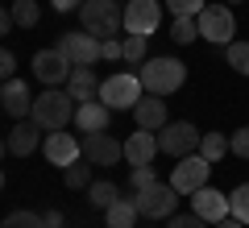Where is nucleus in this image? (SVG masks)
Returning <instances> with one entry per match:
<instances>
[{"label": "nucleus", "instance_id": "1", "mask_svg": "<svg viewBox=\"0 0 249 228\" xmlns=\"http://www.w3.org/2000/svg\"><path fill=\"white\" fill-rule=\"evenodd\" d=\"M137 79L150 96H170L187 83V67L178 58H145L142 70H137Z\"/></svg>", "mask_w": 249, "mask_h": 228}, {"label": "nucleus", "instance_id": "2", "mask_svg": "<svg viewBox=\"0 0 249 228\" xmlns=\"http://www.w3.org/2000/svg\"><path fill=\"white\" fill-rule=\"evenodd\" d=\"M75 108H79V104L71 100V91L46 88L42 96L34 100V112H29V116H34V121L42 124L46 133H58V129H67V124L75 121Z\"/></svg>", "mask_w": 249, "mask_h": 228}, {"label": "nucleus", "instance_id": "3", "mask_svg": "<svg viewBox=\"0 0 249 228\" xmlns=\"http://www.w3.org/2000/svg\"><path fill=\"white\" fill-rule=\"evenodd\" d=\"M79 25L91 37H112L116 29H124V9H116V0H83Z\"/></svg>", "mask_w": 249, "mask_h": 228}, {"label": "nucleus", "instance_id": "4", "mask_svg": "<svg viewBox=\"0 0 249 228\" xmlns=\"http://www.w3.org/2000/svg\"><path fill=\"white\" fill-rule=\"evenodd\" d=\"M142 79H137L133 70H116L108 79H100V100H104L112 112H133L137 100H142Z\"/></svg>", "mask_w": 249, "mask_h": 228}, {"label": "nucleus", "instance_id": "5", "mask_svg": "<svg viewBox=\"0 0 249 228\" xmlns=\"http://www.w3.org/2000/svg\"><path fill=\"white\" fill-rule=\"evenodd\" d=\"M199 137H204V133H199L191 121H166L158 129V154H166V158L199 154Z\"/></svg>", "mask_w": 249, "mask_h": 228}, {"label": "nucleus", "instance_id": "6", "mask_svg": "<svg viewBox=\"0 0 249 228\" xmlns=\"http://www.w3.org/2000/svg\"><path fill=\"white\" fill-rule=\"evenodd\" d=\"M199 25V37H208L212 46H229L232 34H237V21H232V9L229 4H204L196 17Z\"/></svg>", "mask_w": 249, "mask_h": 228}, {"label": "nucleus", "instance_id": "7", "mask_svg": "<svg viewBox=\"0 0 249 228\" xmlns=\"http://www.w3.org/2000/svg\"><path fill=\"white\" fill-rule=\"evenodd\" d=\"M175 187L170 183H150L145 191H133V203H137V211H142L145 220H170L175 216Z\"/></svg>", "mask_w": 249, "mask_h": 228}, {"label": "nucleus", "instance_id": "8", "mask_svg": "<svg viewBox=\"0 0 249 228\" xmlns=\"http://www.w3.org/2000/svg\"><path fill=\"white\" fill-rule=\"evenodd\" d=\"M208 170H212V162H208L204 154H187V158H178V166L170 170V187H175L178 195H196L199 187H208Z\"/></svg>", "mask_w": 249, "mask_h": 228}, {"label": "nucleus", "instance_id": "9", "mask_svg": "<svg viewBox=\"0 0 249 228\" xmlns=\"http://www.w3.org/2000/svg\"><path fill=\"white\" fill-rule=\"evenodd\" d=\"M83 162H91V166H116V162L124 158V145L112 137V133H83Z\"/></svg>", "mask_w": 249, "mask_h": 228}, {"label": "nucleus", "instance_id": "10", "mask_svg": "<svg viewBox=\"0 0 249 228\" xmlns=\"http://www.w3.org/2000/svg\"><path fill=\"white\" fill-rule=\"evenodd\" d=\"M71 67H75V62L67 58L58 46H46V50H37V54H34V75L46 83V88H58V83H67Z\"/></svg>", "mask_w": 249, "mask_h": 228}, {"label": "nucleus", "instance_id": "11", "mask_svg": "<svg viewBox=\"0 0 249 228\" xmlns=\"http://www.w3.org/2000/svg\"><path fill=\"white\" fill-rule=\"evenodd\" d=\"M158 25H162V4L158 0H129L124 4V34L150 37Z\"/></svg>", "mask_w": 249, "mask_h": 228}, {"label": "nucleus", "instance_id": "12", "mask_svg": "<svg viewBox=\"0 0 249 228\" xmlns=\"http://www.w3.org/2000/svg\"><path fill=\"white\" fill-rule=\"evenodd\" d=\"M54 46H58L75 67H96V62H100V37H91L88 29H79V34H62Z\"/></svg>", "mask_w": 249, "mask_h": 228}, {"label": "nucleus", "instance_id": "13", "mask_svg": "<svg viewBox=\"0 0 249 228\" xmlns=\"http://www.w3.org/2000/svg\"><path fill=\"white\" fill-rule=\"evenodd\" d=\"M42 154H46V162H50V166H71V162H79L83 158V145L79 141H75V133H50V137L42 141Z\"/></svg>", "mask_w": 249, "mask_h": 228}, {"label": "nucleus", "instance_id": "14", "mask_svg": "<svg viewBox=\"0 0 249 228\" xmlns=\"http://www.w3.org/2000/svg\"><path fill=\"white\" fill-rule=\"evenodd\" d=\"M191 208H196L199 220H208V224H220V220L229 216V195L216 191V187H199V191L191 195Z\"/></svg>", "mask_w": 249, "mask_h": 228}, {"label": "nucleus", "instance_id": "15", "mask_svg": "<svg viewBox=\"0 0 249 228\" xmlns=\"http://www.w3.org/2000/svg\"><path fill=\"white\" fill-rule=\"evenodd\" d=\"M37 141H42V124H37L34 116H25V121H17L9 129V154L13 158H29L37 149Z\"/></svg>", "mask_w": 249, "mask_h": 228}, {"label": "nucleus", "instance_id": "16", "mask_svg": "<svg viewBox=\"0 0 249 228\" xmlns=\"http://www.w3.org/2000/svg\"><path fill=\"white\" fill-rule=\"evenodd\" d=\"M154 154H158V133H150V129L129 133V141H124V162L129 166H150Z\"/></svg>", "mask_w": 249, "mask_h": 228}, {"label": "nucleus", "instance_id": "17", "mask_svg": "<svg viewBox=\"0 0 249 228\" xmlns=\"http://www.w3.org/2000/svg\"><path fill=\"white\" fill-rule=\"evenodd\" d=\"M0 108L9 116H17V121H25L29 112H34V96H29V88L21 79H9L4 88H0Z\"/></svg>", "mask_w": 249, "mask_h": 228}, {"label": "nucleus", "instance_id": "18", "mask_svg": "<svg viewBox=\"0 0 249 228\" xmlns=\"http://www.w3.org/2000/svg\"><path fill=\"white\" fill-rule=\"evenodd\" d=\"M133 121H137V129L158 133L162 124L170 121V116H166V100H162V96H150V91H145V96L137 100V108H133Z\"/></svg>", "mask_w": 249, "mask_h": 228}, {"label": "nucleus", "instance_id": "19", "mask_svg": "<svg viewBox=\"0 0 249 228\" xmlns=\"http://www.w3.org/2000/svg\"><path fill=\"white\" fill-rule=\"evenodd\" d=\"M67 91H71L75 104H88V100H100V79L91 67H71L67 75Z\"/></svg>", "mask_w": 249, "mask_h": 228}, {"label": "nucleus", "instance_id": "20", "mask_svg": "<svg viewBox=\"0 0 249 228\" xmlns=\"http://www.w3.org/2000/svg\"><path fill=\"white\" fill-rule=\"evenodd\" d=\"M108 121H112V108H108L104 100H88V104L75 108V124H79V133H104Z\"/></svg>", "mask_w": 249, "mask_h": 228}, {"label": "nucleus", "instance_id": "21", "mask_svg": "<svg viewBox=\"0 0 249 228\" xmlns=\"http://www.w3.org/2000/svg\"><path fill=\"white\" fill-rule=\"evenodd\" d=\"M137 216H142V211H137V203H133V195H129V199H116V203H108L104 208V220H108V228H137Z\"/></svg>", "mask_w": 249, "mask_h": 228}, {"label": "nucleus", "instance_id": "22", "mask_svg": "<svg viewBox=\"0 0 249 228\" xmlns=\"http://www.w3.org/2000/svg\"><path fill=\"white\" fill-rule=\"evenodd\" d=\"M199 154L216 166L224 154H232V149H229V137H224V133H204V137H199Z\"/></svg>", "mask_w": 249, "mask_h": 228}, {"label": "nucleus", "instance_id": "23", "mask_svg": "<svg viewBox=\"0 0 249 228\" xmlns=\"http://www.w3.org/2000/svg\"><path fill=\"white\" fill-rule=\"evenodd\" d=\"M170 37H175L178 46H191L199 37V25H196V17H175L170 21Z\"/></svg>", "mask_w": 249, "mask_h": 228}, {"label": "nucleus", "instance_id": "24", "mask_svg": "<svg viewBox=\"0 0 249 228\" xmlns=\"http://www.w3.org/2000/svg\"><path fill=\"white\" fill-rule=\"evenodd\" d=\"M62 183L71 187V191H88V187H91V162H88V166L71 162V166L62 170Z\"/></svg>", "mask_w": 249, "mask_h": 228}, {"label": "nucleus", "instance_id": "25", "mask_svg": "<svg viewBox=\"0 0 249 228\" xmlns=\"http://www.w3.org/2000/svg\"><path fill=\"white\" fill-rule=\"evenodd\" d=\"M88 199H91V208H100V211H104L108 203H116V199H121V191H116V183H91V187H88Z\"/></svg>", "mask_w": 249, "mask_h": 228}, {"label": "nucleus", "instance_id": "26", "mask_svg": "<svg viewBox=\"0 0 249 228\" xmlns=\"http://www.w3.org/2000/svg\"><path fill=\"white\" fill-rule=\"evenodd\" d=\"M0 228H46V216H37V211H9V216L0 220Z\"/></svg>", "mask_w": 249, "mask_h": 228}, {"label": "nucleus", "instance_id": "27", "mask_svg": "<svg viewBox=\"0 0 249 228\" xmlns=\"http://www.w3.org/2000/svg\"><path fill=\"white\" fill-rule=\"evenodd\" d=\"M224 54H229V67L249 79V42H229V46H224Z\"/></svg>", "mask_w": 249, "mask_h": 228}, {"label": "nucleus", "instance_id": "28", "mask_svg": "<svg viewBox=\"0 0 249 228\" xmlns=\"http://www.w3.org/2000/svg\"><path fill=\"white\" fill-rule=\"evenodd\" d=\"M37 0H13V21H17L21 29H34L37 25Z\"/></svg>", "mask_w": 249, "mask_h": 228}, {"label": "nucleus", "instance_id": "29", "mask_svg": "<svg viewBox=\"0 0 249 228\" xmlns=\"http://www.w3.org/2000/svg\"><path fill=\"white\" fill-rule=\"evenodd\" d=\"M229 216H237L241 224H249V183H241L237 191L229 195Z\"/></svg>", "mask_w": 249, "mask_h": 228}, {"label": "nucleus", "instance_id": "30", "mask_svg": "<svg viewBox=\"0 0 249 228\" xmlns=\"http://www.w3.org/2000/svg\"><path fill=\"white\" fill-rule=\"evenodd\" d=\"M121 46H124V62H133V67H142V62H145V37L142 34H124Z\"/></svg>", "mask_w": 249, "mask_h": 228}, {"label": "nucleus", "instance_id": "31", "mask_svg": "<svg viewBox=\"0 0 249 228\" xmlns=\"http://www.w3.org/2000/svg\"><path fill=\"white\" fill-rule=\"evenodd\" d=\"M170 17H199V9H204V0H166Z\"/></svg>", "mask_w": 249, "mask_h": 228}, {"label": "nucleus", "instance_id": "32", "mask_svg": "<svg viewBox=\"0 0 249 228\" xmlns=\"http://www.w3.org/2000/svg\"><path fill=\"white\" fill-rule=\"evenodd\" d=\"M129 183H133V191H145V187L158 183V178H154L150 166H129Z\"/></svg>", "mask_w": 249, "mask_h": 228}, {"label": "nucleus", "instance_id": "33", "mask_svg": "<svg viewBox=\"0 0 249 228\" xmlns=\"http://www.w3.org/2000/svg\"><path fill=\"white\" fill-rule=\"evenodd\" d=\"M229 149L237 154V158H249V124H241V129L229 137Z\"/></svg>", "mask_w": 249, "mask_h": 228}, {"label": "nucleus", "instance_id": "34", "mask_svg": "<svg viewBox=\"0 0 249 228\" xmlns=\"http://www.w3.org/2000/svg\"><path fill=\"white\" fill-rule=\"evenodd\" d=\"M100 58H108V62H112V58H124V46L116 42V37H100Z\"/></svg>", "mask_w": 249, "mask_h": 228}, {"label": "nucleus", "instance_id": "35", "mask_svg": "<svg viewBox=\"0 0 249 228\" xmlns=\"http://www.w3.org/2000/svg\"><path fill=\"white\" fill-rule=\"evenodd\" d=\"M166 228H212V224H208V220H199L196 211H191V216H170Z\"/></svg>", "mask_w": 249, "mask_h": 228}, {"label": "nucleus", "instance_id": "36", "mask_svg": "<svg viewBox=\"0 0 249 228\" xmlns=\"http://www.w3.org/2000/svg\"><path fill=\"white\" fill-rule=\"evenodd\" d=\"M13 67H17L13 50H4V46H0V83H9V79H13Z\"/></svg>", "mask_w": 249, "mask_h": 228}, {"label": "nucleus", "instance_id": "37", "mask_svg": "<svg viewBox=\"0 0 249 228\" xmlns=\"http://www.w3.org/2000/svg\"><path fill=\"white\" fill-rule=\"evenodd\" d=\"M13 25H17V21H13V9H4V4H0V37L9 34Z\"/></svg>", "mask_w": 249, "mask_h": 228}, {"label": "nucleus", "instance_id": "38", "mask_svg": "<svg viewBox=\"0 0 249 228\" xmlns=\"http://www.w3.org/2000/svg\"><path fill=\"white\" fill-rule=\"evenodd\" d=\"M50 4H54V9H58V13H71V9H79L83 0H50Z\"/></svg>", "mask_w": 249, "mask_h": 228}, {"label": "nucleus", "instance_id": "39", "mask_svg": "<svg viewBox=\"0 0 249 228\" xmlns=\"http://www.w3.org/2000/svg\"><path fill=\"white\" fill-rule=\"evenodd\" d=\"M212 228H245V224H241V220H237V216H224V220H220V224H212Z\"/></svg>", "mask_w": 249, "mask_h": 228}, {"label": "nucleus", "instance_id": "40", "mask_svg": "<svg viewBox=\"0 0 249 228\" xmlns=\"http://www.w3.org/2000/svg\"><path fill=\"white\" fill-rule=\"evenodd\" d=\"M46 228H62V216H58V211H50V216H46Z\"/></svg>", "mask_w": 249, "mask_h": 228}, {"label": "nucleus", "instance_id": "41", "mask_svg": "<svg viewBox=\"0 0 249 228\" xmlns=\"http://www.w3.org/2000/svg\"><path fill=\"white\" fill-rule=\"evenodd\" d=\"M4 154H9V137H0V162H4Z\"/></svg>", "mask_w": 249, "mask_h": 228}, {"label": "nucleus", "instance_id": "42", "mask_svg": "<svg viewBox=\"0 0 249 228\" xmlns=\"http://www.w3.org/2000/svg\"><path fill=\"white\" fill-rule=\"evenodd\" d=\"M0 191H4V170H0Z\"/></svg>", "mask_w": 249, "mask_h": 228}, {"label": "nucleus", "instance_id": "43", "mask_svg": "<svg viewBox=\"0 0 249 228\" xmlns=\"http://www.w3.org/2000/svg\"><path fill=\"white\" fill-rule=\"evenodd\" d=\"M229 4H237V0H229Z\"/></svg>", "mask_w": 249, "mask_h": 228}]
</instances>
